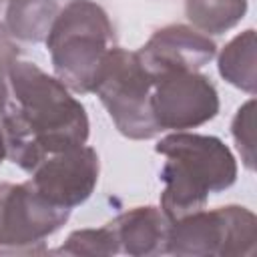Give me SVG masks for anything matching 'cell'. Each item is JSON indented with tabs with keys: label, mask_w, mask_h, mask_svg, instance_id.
<instances>
[{
	"label": "cell",
	"mask_w": 257,
	"mask_h": 257,
	"mask_svg": "<svg viewBox=\"0 0 257 257\" xmlns=\"http://www.w3.org/2000/svg\"><path fill=\"white\" fill-rule=\"evenodd\" d=\"M88 114L54 76L16 60L0 84V133L6 159L30 173L42 159L88 141Z\"/></svg>",
	"instance_id": "cell-1"
},
{
	"label": "cell",
	"mask_w": 257,
	"mask_h": 257,
	"mask_svg": "<svg viewBox=\"0 0 257 257\" xmlns=\"http://www.w3.org/2000/svg\"><path fill=\"white\" fill-rule=\"evenodd\" d=\"M155 151L167 159L161 169V209L171 221L203 209L209 195L223 193L237 181V159L219 137L175 131Z\"/></svg>",
	"instance_id": "cell-2"
},
{
	"label": "cell",
	"mask_w": 257,
	"mask_h": 257,
	"mask_svg": "<svg viewBox=\"0 0 257 257\" xmlns=\"http://www.w3.org/2000/svg\"><path fill=\"white\" fill-rule=\"evenodd\" d=\"M114 42V30L104 8L92 0L64 4L44 40L54 76L76 94L94 90L104 56Z\"/></svg>",
	"instance_id": "cell-3"
},
{
	"label": "cell",
	"mask_w": 257,
	"mask_h": 257,
	"mask_svg": "<svg viewBox=\"0 0 257 257\" xmlns=\"http://www.w3.org/2000/svg\"><path fill=\"white\" fill-rule=\"evenodd\" d=\"M92 92L122 137L149 141L161 133L153 114V78L137 52L110 46Z\"/></svg>",
	"instance_id": "cell-4"
},
{
	"label": "cell",
	"mask_w": 257,
	"mask_h": 257,
	"mask_svg": "<svg viewBox=\"0 0 257 257\" xmlns=\"http://www.w3.org/2000/svg\"><path fill=\"white\" fill-rule=\"evenodd\" d=\"M257 217L241 205L199 209L171 221L169 253L177 257H253Z\"/></svg>",
	"instance_id": "cell-5"
},
{
	"label": "cell",
	"mask_w": 257,
	"mask_h": 257,
	"mask_svg": "<svg viewBox=\"0 0 257 257\" xmlns=\"http://www.w3.org/2000/svg\"><path fill=\"white\" fill-rule=\"evenodd\" d=\"M70 209L46 201L30 181L0 183V255H44Z\"/></svg>",
	"instance_id": "cell-6"
},
{
	"label": "cell",
	"mask_w": 257,
	"mask_h": 257,
	"mask_svg": "<svg viewBox=\"0 0 257 257\" xmlns=\"http://www.w3.org/2000/svg\"><path fill=\"white\" fill-rule=\"evenodd\" d=\"M219 92L199 70L167 72L153 78V114L159 131H189L213 120Z\"/></svg>",
	"instance_id": "cell-7"
},
{
	"label": "cell",
	"mask_w": 257,
	"mask_h": 257,
	"mask_svg": "<svg viewBox=\"0 0 257 257\" xmlns=\"http://www.w3.org/2000/svg\"><path fill=\"white\" fill-rule=\"evenodd\" d=\"M98 155L84 143L42 159L28 173V181L52 205L74 209L92 195L98 183Z\"/></svg>",
	"instance_id": "cell-8"
},
{
	"label": "cell",
	"mask_w": 257,
	"mask_h": 257,
	"mask_svg": "<svg viewBox=\"0 0 257 257\" xmlns=\"http://www.w3.org/2000/svg\"><path fill=\"white\" fill-rule=\"evenodd\" d=\"M151 78L179 70H201L217 56V44L189 24H169L151 34L137 50Z\"/></svg>",
	"instance_id": "cell-9"
},
{
	"label": "cell",
	"mask_w": 257,
	"mask_h": 257,
	"mask_svg": "<svg viewBox=\"0 0 257 257\" xmlns=\"http://www.w3.org/2000/svg\"><path fill=\"white\" fill-rule=\"evenodd\" d=\"M116 241L118 249L131 257H157L169 253V231L171 219L161 207L145 205L122 211L106 223Z\"/></svg>",
	"instance_id": "cell-10"
},
{
	"label": "cell",
	"mask_w": 257,
	"mask_h": 257,
	"mask_svg": "<svg viewBox=\"0 0 257 257\" xmlns=\"http://www.w3.org/2000/svg\"><path fill=\"white\" fill-rule=\"evenodd\" d=\"M60 6L56 0H10L4 10L2 30L20 42H44Z\"/></svg>",
	"instance_id": "cell-11"
},
{
	"label": "cell",
	"mask_w": 257,
	"mask_h": 257,
	"mask_svg": "<svg viewBox=\"0 0 257 257\" xmlns=\"http://www.w3.org/2000/svg\"><path fill=\"white\" fill-rule=\"evenodd\" d=\"M255 30L247 28L231 38L217 56L219 74L233 86L247 94L257 92V64H255Z\"/></svg>",
	"instance_id": "cell-12"
},
{
	"label": "cell",
	"mask_w": 257,
	"mask_h": 257,
	"mask_svg": "<svg viewBox=\"0 0 257 257\" xmlns=\"http://www.w3.org/2000/svg\"><path fill=\"white\" fill-rule=\"evenodd\" d=\"M185 14L199 32L223 34L245 18L247 0H185Z\"/></svg>",
	"instance_id": "cell-13"
},
{
	"label": "cell",
	"mask_w": 257,
	"mask_h": 257,
	"mask_svg": "<svg viewBox=\"0 0 257 257\" xmlns=\"http://www.w3.org/2000/svg\"><path fill=\"white\" fill-rule=\"evenodd\" d=\"M54 255H70V257H110L118 255V241L108 225H102L98 229H76L72 231L66 241L56 247L54 251H48Z\"/></svg>",
	"instance_id": "cell-14"
},
{
	"label": "cell",
	"mask_w": 257,
	"mask_h": 257,
	"mask_svg": "<svg viewBox=\"0 0 257 257\" xmlns=\"http://www.w3.org/2000/svg\"><path fill=\"white\" fill-rule=\"evenodd\" d=\"M231 135L245 169H255V98L243 102L231 122Z\"/></svg>",
	"instance_id": "cell-15"
},
{
	"label": "cell",
	"mask_w": 257,
	"mask_h": 257,
	"mask_svg": "<svg viewBox=\"0 0 257 257\" xmlns=\"http://www.w3.org/2000/svg\"><path fill=\"white\" fill-rule=\"evenodd\" d=\"M18 54H20L18 44L0 28V82L6 78L10 66L18 60Z\"/></svg>",
	"instance_id": "cell-16"
},
{
	"label": "cell",
	"mask_w": 257,
	"mask_h": 257,
	"mask_svg": "<svg viewBox=\"0 0 257 257\" xmlns=\"http://www.w3.org/2000/svg\"><path fill=\"white\" fill-rule=\"evenodd\" d=\"M6 159V147H4V139H2V133H0V163Z\"/></svg>",
	"instance_id": "cell-17"
},
{
	"label": "cell",
	"mask_w": 257,
	"mask_h": 257,
	"mask_svg": "<svg viewBox=\"0 0 257 257\" xmlns=\"http://www.w3.org/2000/svg\"><path fill=\"white\" fill-rule=\"evenodd\" d=\"M10 0H0V28H2V18H4V10H6V4Z\"/></svg>",
	"instance_id": "cell-18"
},
{
	"label": "cell",
	"mask_w": 257,
	"mask_h": 257,
	"mask_svg": "<svg viewBox=\"0 0 257 257\" xmlns=\"http://www.w3.org/2000/svg\"><path fill=\"white\" fill-rule=\"evenodd\" d=\"M0 84H2V82H0Z\"/></svg>",
	"instance_id": "cell-19"
}]
</instances>
